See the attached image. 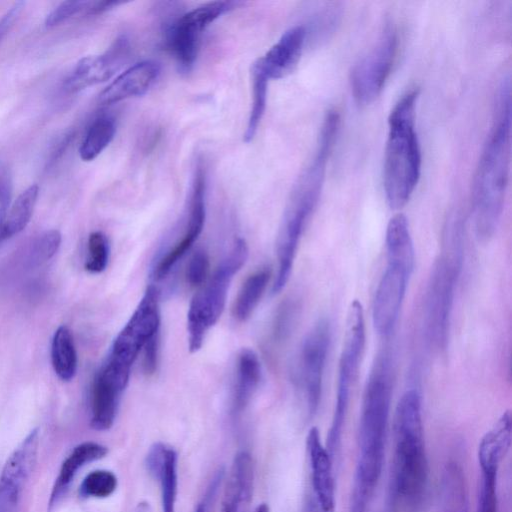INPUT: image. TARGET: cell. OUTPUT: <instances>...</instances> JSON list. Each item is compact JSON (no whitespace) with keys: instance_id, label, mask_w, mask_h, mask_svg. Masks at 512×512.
<instances>
[{"instance_id":"11","label":"cell","mask_w":512,"mask_h":512,"mask_svg":"<svg viewBox=\"0 0 512 512\" xmlns=\"http://www.w3.org/2000/svg\"><path fill=\"white\" fill-rule=\"evenodd\" d=\"M397 49V31L388 23L374 46L351 69V92L358 104H370L379 96L392 71Z\"/></svg>"},{"instance_id":"38","label":"cell","mask_w":512,"mask_h":512,"mask_svg":"<svg viewBox=\"0 0 512 512\" xmlns=\"http://www.w3.org/2000/svg\"><path fill=\"white\" fill-rule=\"evenodd\" d=\"M12 198V179L9 169L0 163V226L10 208Z\"/></svg>"},{"instance_id":"30","label":"cell","mask_w":512,"mask_h":512,"mask_svg":"<svg viewBox=\"0 0 512 512\" xmlns=\"http://www.w3.org/2000/svg\"><path fill=\"white\" fill-rule=\"evenodd\" d=\"M251 74L253 99L246 131L244 133L245 142H250L254 138L261 119L264 115L269 81L263 72L258 60L253 64Z\"/></svg>"},{"instance_id":"13","label":"cell","mask_w":512,"mask_h":512,"mask_svg":"<svg viewBox=\"0 0 512 512\" xmlns=\"http://www.w3.org/2000/svg\"><path fill=\"white\" fill-rule=\"evenodd\" d=\"M235 5L237 2L233 1L208 2L172 23L167 30V43L181 72L187 73L192 69L203 30Z\"/></svg>"},{"instance_id":"41","label":"cell","mask_w":512,"mask_h":512,"mask_svg":"<svg viewBox=\"0 0 512 512\" xmlns=\"http://www.w3.org/2000/svg\"><path fill=\"white\" fill-rule=\"evenodd\" d=\"M196 512H206V504L201 503L200 505H198Z\"/></svg>"},{"instance_id":"36","label":"cell","mask_w":512,"mask_h":512,"mask_svg":"<svg viewBox=\"0 0 512 512\" xmlns=\"http://www.w3.org/2000/svg\"><path fill=\"white\" fill-rule=\"evenodd\" d=\"M209 271V257L204 250H197L190 258L187 270L186 279L192 286H199L207 277Z\"/></svg>"},{"instance_id":"21","label":"cell","mask_w":512,"mask_h":512,"mask_svg":"<svg viewBox=\"0 0 512 512\" xmlns=\"http://www.w3.org/2000/svg\"><path fill=\"white\" fill-rule=\"evenodd\" d=\"M124 390L100 370L97 372L91 391V426L105 431L113 425Z\"/></svg>"},{"instance_id":"32","label":"cell","mask_w":512,"mask_h":512,"mask_svg":"<svg viewBox=\"0 0 512 512\" xmlns=\"http://www.w3.org/2000/svg\"><path fill=\"white\" fill-rule=\"evenodd\" d=\"M61 240V234L57 230H48L39 235L31 246L29 267L36 268L50 260L57 253Z\"/></svg>"},{"instance_id":"37","label":"cell","mask_w":512,"mask_h":512,"mask_svg":"<svg viewBox=\"0 0 512 512\" xmlns=\"http://www.w3.org/2000/svg\"><path fill=\"white\" fill-rule=\"evenodd\" d=\"M24 485L0 477V512H16Z\"/></svg>"},{"instance_id":"10","label":"cell","mask_w":512,"mask_h":512,"mask_svg":"<svg viewBox=\"0 0 512 512\" xmlns=\"http://www.w3.org/2000/svg\"><path fill=\"white\" fill-rule=\"evenodd\" d=\"M330 341L331 323L322 317L309 329L300 345L295 375L308 418L316 414L320 404Z\"/></svg>"},{"instance_id":"1","label":"cell","mask_w":512,"mask_h":512,"mask_svg":"<svg viewBox=\"0 0 512 512\" xmlns=\"http://www.w3.org/2000/svg\"><path fill=\"white\" fill-rule=\"evenodd\" d=\"M392 390L393 365L390 354L383 351L377 356L364 389L349 512H369L383 469Z\"/></svg>"},{"instance_id":"20","label":"cell","mask_w":512,"mask_h":512,"mask_svg":"<svg viewBox=\"0 0 512 512\" xmlns=\"http://www.w3.org/2000/svg\"><path fill=\"white\" fill-rule=\"evenodd\" d=\"M177 460L176 451L161 442L153 444L146 456L148 472L160 482L162 512H175L178 484Z\"/></svg>"},{"instance_id":"27","label":"cell","mask_w":512,"mask_h":512,"mask_svg":"<svg viewBox=\"0 0 512 512\" xmlns=\"http://www.w3.org/2000/svg\"><path fill=\"white\" fill-rule=\"evenodd\" d=\"M38 193V186L31 185L10 205L6 218L0 226V242L25 229L32 217Z\"/></svg>"},{"instance_id":"22","label":"cell","mask_w":512,"mask_h":512,"mask_svg":"<svg viewBox=\"0 0 512 512\" xmlns=\"http://www.w3.org/2000/svg\"><path fill=\"white\" fill-rule=\"evenodd\" d=\"M107 452L105 446L96 442L89 441L77 445L61 465L50 495V508L58 503L65 494L79 469L90 462L103 458Z\"/></svg>"},{"instance_id":"16","label":"cell","mask_w":512,"mask_h":512,"mask_svg":"<svg viewBox=\"0 0 512 512\" xmlns=\"http://www.w3.org/2000/svg\"><path fill=\"white\" fill-rule=\"evenodd\" d=\"M205 222V177L197 168L190 200L189 219L181 239L161 257L153 269L155 280L163 279L173 266L186 254L201 234Z\"/></svg>"},{"instance_id":"7","label":"cell","mask_w":512,"mask_h":512,"mask_svg":"<svg viewBox=\"0 0 512 512\" xmlns=\"http://www.w3.org/2000/svg\"><path fill=\"white\" fill-rule=\"evenodd\" d=\"M244 239L235 240L230 252L222 259L209 281L197 292L188 309L187 331L190 352H197L208 330L219 320L234 275L248 258Z\"/></svg>"},{"instance_id":"25","label":"cell","mask_w":512,"mask_h":512,"mask_svg":"<svg viewBox=\"0 0 512 512\" xmlns=\"http://www.w3.org/2000/svg\"><path fill=\"white\" fill-rule=\"evenodd\" d=\"M440 512H468L465 473L456 461H449L442 474Z\"/></svg>"},{"instance_id":"39","label":"cell","mask_w":512,"mask_h":512,"mask_svg":"<svg viewBox=\"0 0 512 512\" xmlns=\"http://www.w3.org/2000/svg\"><path fill=\"white\" fill-rule=\"evenodd\" d=\"M158 335L144 346L143 368L146 374H153L157 367Z\"/></svg>"},{"instance_id":"14","label":"cell","mask_w":512,"mask_h":512,"mask_svg":"<svg viewBox=\"0 0 512 512\" xmlns=\"http://www.w3.org/2000/svg\"><path fill=\"white\" fill-rule=\"evenodd\" d=\"M306 447L313 489L308 512H335L333 458L322 444L316 427L309 430Z\"/></svg>"},{"instance_id":"5","label":"cell","mask_w":512,"mask_h":512,"mask_svg":"<svg viewBox=\"0 0 512 512\" xmlns=\"http://www.w3.org/2000/svg\"><path fill=\"white\" fill-rule=\"evenodd\" d=\"M462 233L458 220L446 232L444 251L435 259L423 302L424 334L430 345L444 348L447 342L455 288L462 267Z\"/></svg>"},{"instance_id":"18","label":"cell","mask_w":512,"mask_h":512,"mask_svg":"<svg viewBox=\"0 0 512 512\" xmlns=\"http://www.w3.org/2000/svg\"><path fill=\"white\" fill-rule=\"evenodd\" d=\"M160 74L158 63L146 60L134 64L118 75L99 95L102 105L114 104L145 94Z\"/></svg>"},{"instance_id":"17","label":"cell","mask_w":512,"mask_h":512,"mask_svg":"<svg viewBox=\"0 0 512 512\" xmlns=\"http://www.w3.org/2000/svg\"><path fill=\"white\" fill-rule=\"evenodd\" d=\"M254 469L249 453L239 452L232 463L221 512H251ZM254 512H269L263 503Z\"/></svg>"},{"instance_id":"8","label":"cell","mask_w":512,"mask_h":512,"mask_svg":"<svg viewBox=\"0 0 512 512\" xmlns=\"http://www.w3.org/2000/svg\"><path fill=\"white\" fill-rule=\"evenodd\" d=\"M160 326L159 293L150 285L133 314L114 339L101 369L121 387L126 388L131 368L146 343L158 335Z\"/></svg>"},{"instance_id":"2","label":"cell","mask_w":512,"mask_h":512,"mask_svg":"<svg viewBox=\"0 0 512 512\" xmlns=\"http://www.w3.org/2000/svg\"><path fill=\"white\" fill-rule=\"evenodd\" d=\"M393 443L388 512H422L428 495L429 465L421 394L416 388L406 390L395 407Z\"/></svg>"},{"instance_id":"19","label":"cell","mask_w":512,"mask_h":512,"mask_svg":"<svg viewBox=\"0 0 512 512\" xmlns=\"http://www.w3.org/2000/svg\"><path fill=\"white\" fill-rule=\"evenodd\" d=\"M307 31L302 25L294 26L280 37L259 64L268 79H281L297 66L306 40Z\"/></svg>"},{"instance_id":"29","label":"cell","mask_w":512,"mask_h":512,"mask_svg":"<svg viewBox=\"0 0 512 512\" xmlns=\"http://www.w3.org/2000/svg\"><path fill=\"white\" fill-rule=\"evenodd\" d=\"M116 125L113 118L102 116L94 120L90 125L79 148V155L83 161H92L113 140Z\"/></svg>"},{"instance_id":"24","label":"cell","mask_w":512,"mask_h":512,"mask_svg":"<svg viewBox=\"0 0 512 512\" xmlns=\"http://www.w3.org/2000/svg\"><path fill=\"white\" fill-rule=\"evenodd\" d=\"M261 378V365L257 354L243 349L238 356L236 384L233 396V410L241 412L249 403Z\"/></svg>"},{"instance_id":"23","label":"cell","mask_w":512,"mask_h":512,"mask_svg":"<svg viewBox=\"0 0 512 512\" xmlns=\"http://www.w3.org/2000/svg\"><path fill=\"white\" fill-rule=\"evenodd\" d=\"M512 420L510 411H505L486 432L478 446L480 468H498L511 447Z\"/></svg>"},{"instance_id":"31","label":"cell","mask_w":512,"mask_h":512,"mask_svg":"<svg viewBox=\"0 0 512 512\" xmlns=\"http://www.w3.org/2000/svg\"><path fill=\"white\" fill-rule=\"evenodd\" d=\"M117 487V477L108 470H95L89 473L80 486V494L84 497L106 498Z\"/></svg>"},{"instance_id":"28","label":"cell","mask_w":512,"mask_h":512,"mask_svg":"<svg viewBox=\"0 0 512 512\" xmlns=\"http://www.w3.org/2000/svg\"><path fill=\"white\" fill-rule=\"evenodd\" d=\"M271 272L262 268L251 274L236 297L233 314L239 321L247 320L259 303L270 279Z\"/></svg>"},{"instance_id":"3","label":"cell","mask_w":512,"mask_h":512,"mask_svg":"<svg viewBox=\"0 0 512 512\" xmlns=\"http://www.w3.org/2000/svg\"><path fill=\"white\" fill-rule=\"evenodd\" d=\"M510 88V78L504 77L497 89L492 126L473 181L474 227L481 241L494 235L504 208L511 154Z\"/></svg>"},{"instance_id":"34","label":"cell","mask_w":512,"mask_h":512,"mask_svg":"<svg viewBox=\"0 0 512 512\" xmlns=\"http://www.w3.org/2000/svg\"><path fill=\"white\" fill-rule=\"evenodd\" d=\"M88 257L85 269L90 273L103 272L109 260V242L106 235L100 231L92 232L88 238Z\"/></svg>"},{"instance_id":"12","label":"cell","mask_w":512,"mask_h":512,"mask_svg":"<svg viewBox=\"0 0 512 512\" xmlns=\"http://www.w3.org/2000/svg\"><path fill=\"white\" fill-rule=\"evenodd\" d=\"M386 259L372 309L374 329L384 337L389 336L396 326L415 264V257L386 255Z\"/></svg>"},{"instance_id":"4","label":"cell","mask_w":512,"mask_h":512,"mask_svg":"<svg viewBox=\"0 0 512 512\" xmlns=\"http://www.w3.org/2000/svg\"><path fill=\"white\" fill-rule=\"evenodd\" d=\"M418 90L399 98L388 117L383 164V187L391 209H401L411 198L421 174V149L415 130Z\"/></svg>"},{"instance_id":"9","label":"cell","mask_w":512,"mask_h":512,"mask_svg":"<svg viewBox=\"0 0 512 512\" xmlns=\"http://www.w3.org/2000/svg\"><path fill=\"white\" fill-rule=\"evenodd\" d=\"M365 317L362 303L351 301L345 322L343 344L338 365L336 401L327 438L337 442L342 439L351 392L357 381L365 347Z\"/></svg>"},{"instance_id":"26","label":"cell","mask_w":512,"mask_h":512,"mask_svg":"<svg viewBox=\"0 0 512 512\" xmlns=\"http://www.w3.org/2000/svg\"><path fill=\"white\" fill-rule=\"evenodd\" d=\"M51 363L55 374L63 381H70L77 372V352L70 329L57 328L51 343Z\"/></svg>"},{"instance_id":"40","label":"cell","mask_w":512,"mask_h":512,"mask_svg":"<svg viewBox=\"0 0 512 512\" xmlns=\"http://www.w3.org/2000/svg\"><path fill=\"white\" fill-rule=\"evenodd\" d=\"M23 6L24 2L22 1L14 3V5L0 18V41L18 17Z\"/></svg>"},{"instance_id":"33","label":"cell","mask_w":512,"mask_h":512,"mask_svg":"<svg viewBox=\"0 0 512 512\" xmlns=\"http://www.w3.org/2000/svg\"><path fill=\"white\" fill-rule=\"evenodd\" d=\"M497 468H482L476 512H498Z\"/></svg>"},{"instance_id":"35","label":"cell","mask_w":512,"mask_h":512,"mask_svg":"<svg viewBox=\"0 0 512 512\" xmlns=\"http://www.w3.org/2000/svg\"><path fill=\"white\" fill-rule=\"evenodd\" d=\"M91 1H64L55 7L46 17L45 25L47 27L56 26L70 17L84 12L87 13Z\"/></svg>"},{"instance_id":"6","label":"cell","mask_w":512,"mask_h":512,"mask_svg":"<svg viewBox=\"0 0 512 512\" xmlns=\"http://www.w3.org/2000/svg\"><path fill=\"white\" fill-rule=\"evenodd\" d=\"M328 159L323 153H315L285 211L277 239L278 271L273 293H279L290 278L301 236L320 197Z\"/></svg>"},{"instance_id":"15","label":"cell","mask_w":512,"mask_h":512,"mask_svg":"<svg viewBox=\"0 0 512 512\" xmlns=\"http://www.w3.org/2000/svg\"><path fill=\"white\" fill-rule=\"evenodd\" d=\"M128 53V41L125 37H120L105 53L82 58L66 79V89L76 92L107 81L127 61Z\"/></svg>"}]
</instances>
